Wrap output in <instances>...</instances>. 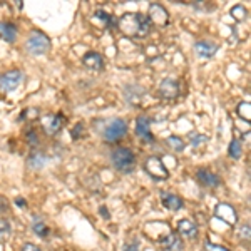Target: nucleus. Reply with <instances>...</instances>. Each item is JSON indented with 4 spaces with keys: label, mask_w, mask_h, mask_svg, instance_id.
Masks as SVG:
<instances>
[{
    "label": "nucleus",
    "mask_w": 251,
    "mask_h": 251,
    "mask_svg": "<svg viewBox=\"0 0 251 251\" xmlns=\"http://www.w3.org/2000/svg\"><path fill=\"white\" fill-rule=\"evenodd\" d=\"M166 144L169 146V149H173V151H176V152H181V151H184V141L181 139L179 136H169L168 139H166Z\"/></svg>",
    "instance_id": "nucleus-20"
},
{
    "label": "nucleus",
    "mask_w": 251,
    "mask_h": 251,
    "mask_svg": "<svg viewBox=\"0 0 251 251\" xmlns=\"http://www.w3.org/2000/svg\"><path fill=\"white\" fill-rule=\"evenodd\" d=\"M27 143H29L30 146H37V143H39V137H37V134H35V131L27 132Z\"/></svg>",
    "instance_id": "nucleus-30"
},
{
    "label": "nucleus",
    "mask_w": 251,
    "mask_h": 251,
    "mask_svg": "<svg viewBox=\"0 0 251 251\" xmlns=\"http://www.w3.org/2000/svg\"><path fill=\"white\" fill-rule=\"evenodd\" d=\"M196 179H198V183L201 186H204V188H218V186L221 184L220 176L211 173L209 169H198Z\"/></svg>",
    "instance_id": "nucleus-11"
},
{
    "label": "nucleus",
    "mask_w": 251,
    "mask_h": 251,
    "mask_svg": "<svg viewBox=\"0 0 251 251\" xmlns=\"http://www.w3.org/2000/svg\"><path fill=\"white\" fill-rule=\"evenodd\" d=\"M204 251H229L228 248H225V246L221 245H214L211 241H206L204 243Z\"/></svg>",
    "instance_id": "nucleus-28"
},
{
    "label": "nucleus",
    "mask_w": 251,
    "mask_h": 251,
    "mask_svg": "<svg viewBox=\"0 0 251 251\" xmlns=\"http://www.w3.org/2000/svg\"><path fill=\"white\" fill-rule=\"evenodd\" d=\"M0 37L5 40V42L14 44L15 39H17V29H15L14 24H10V22H0Z\"/></svg>",
    "instance_id": "nucleus-18"
},
{
    "label": "nucleus",
    "mask_w": 251,
    "mask_h": 251,
    "mask_svg": "<svg viewBox=\"0 0 251 251\" xmlns=\"http://www.w3.org/2000/svg\"><path fill=\"white\" fill-rule=\"evenodd\" d=\"M112 164L117 171L121 173H131L134 169V164H136V157H134V152L127 148H117L114 149L112 152Z\"/></svg>",
    "instance_id": "nucleus-2"
},
{
    "label": "nucleus",
    "mask_w": 251,
    "mask_h": 251,
    "mask_svg": "<svg viewBox=\"0 0 251 251\" xmlns=\"http://www.w3.org/2000/svg\"><path fill=\"white\" fill-rule=\"evenodd\" d=\"M161 201H163V206L168 208L169 211H179L183 208V200L176 194L171 193H161Z\"/></svg>",
    "instance_id": "nucleus-17"
},
{
    "label": "nucleus",
    "mask_w": 251,
    "mask_h": 251,
    "mask_svg": "<svg viewBox=\"0 0 251 251\" xmlns=\"http://www.w3.org/2000/svg\"><path fill=\"white\" fill-rule=\"evenodd\" d=\"M119 30L127 37H144L151 30V20L143 14H124L117 22Z\"/></svg>",
    "instance_id": "nucleus-1"
},
{
    "label": "nucleus",
    "mask_w": 251,
    "mask_h": 251,
    "mask_svg": "<svg viewBox=\"0 0 251 251\" xmlns=\"http://www.w3.org/2000/svg\"><path fill=\"white\" fill-rule=\"evenodd\" d=\"M191 143L193 146H196V148H200L201 144H206V141H208V137H206L204 134H191Z\"/></svg>",
    "instance_id": "nucleus-27"
},
{
    "label": "nucleus",
    "mask_w": 251,
    "mask_h": 251,
    "mask_svg": "<svg viewBox=\"0 0 251 251\" xmlns=\"http://www.w3.org/2000/svg\"><path fill=\"white\" fill-rule=\"evenodd\" d=\"M46 156L42 154V152L40 151H34L30 154V157H29V161H27V163H29V166L32 169H42L44 166H46Z\"/></svg>",
    "instance_id": "nucleus-19"
},
{
    "label": "nucleus",
    "mask_w": 251,
    "mask_h": 251,
    "mask_svg": "<svg viewBox=\"0 0 251 251\" xmlns=\"http://www.w3.org/2000/svg\"><path fill=\"white\" fill-rule=\"evenodd\" d=\"M25 47L32 55H44L50 50V39H49L46 34H42V32L35 30L29 35V39H27V42H25Z\"/></svg>",
    "instance_id": "nucleus-3"
},
{
    "label": "nucleus",
    "mask_w": 251,
    "mask_h": 251,
    "mask_svg": "<svg viewBox=\"0 0 251 251\" xmlns=\"http://www.w3.org/2000/svg\"><path fill=\"white\" fill-rule=\"evenodd\" d=\"M99 211H100V214H102V218H106V220H109V218H111V216H109V213H107V209L104 208V206H100Z\"/></svg>",
    "instance_id": "nucleus-34"
},
{
    "label": "nucleus",
    "mask_w": 251,
    "mask_h": 251,
    "mask_svg": "<svg viewBox=\"0 0 251 251\" xmlns=\"http://www.w3.org/2000/svg\"><path fill=\"white\" fill-rule=\"evenodd\" d=\"M10 234H12V226H10L9 220H3V218H0V243L9 240Z\"/></svg>",
    "instance_id": "nucleus-23"
},
{
    "label": "nucleus",
    "mask_w": 251,
    "mask_h": 251,
    "mask_svg": "<svg viewBox=\"0 0 251 251\" xmlns=\"http://www.w3.org/2000/svg\"><path fill=\"white\" fill-rule=\"evenodd\" d=\"M124 251H141V250H139V246L134 245V243H129V245L124 246Z\"/></svg>",
    "instance_id": "nucleus-33"
},
{
    "label": "nucleus",
    "mask_w": 251,
    "mask_h": 251,
    "mask_svg": "<svg viewBox=\"0 0 251 251\" xmlns=\"http://www.w3.org/2000/svg\"><path fill=\"white\" fill-rule=\"evenodd\" d=\"M148 19L151 20V24H156V25H159V27H163L169 22L168 10H166L163 5H159V3H151V5H149Z\"/></svg>",
    "instance_id": "nucleus-10"
},
{
    "label": "nucleus",
    "mask_w": 251,
    "mask_h": 251,
    "mask_svg": "<svg viewBox=\"0 0 251 251\" xmlns=\"http://www.w3.org/2000/svg\"><path fill=\"white\" fill-rule=\"evenodd\" d=\"M251 104L248 102V100H243V102L238 104V109H236V112H238V116L241 117V119H245L246 123H250L251 121Z\"/></svg>",
    "instance_id": "nucleus-22"
},
{
    "label": "nucleus",
    "mask_w": 251,
    "mask_h": 251,
    "mask_svg": "<svg viewBox=\"0 0 251 251\" xmlns=\"http://www.w3.org/2000/svg\"><path fill=\"white\" fill-rule=\"evenodd\" d=\"M177 233L183 234L186 238H191V240H196L198 238V226L196 223L191 220H181L177 223Z\"/></svg>",
    "instance_id": "nucleus-16"
},
{
    "label": "nucleus",
    "mask_w": 251,
    "mask_h": 251,
    "mask_svg": "<svg viewBox=\"0 0 251 251\" xmlns=\"http://www.w3.org/2000/svg\"><path fill=\"white\" fill-rule=\"evenodd\" d=\"M82 62H84V66L87 69H91V71H102L104 69L102 55L97 54V52H87L82 57Z\"/></svg>",
    "instance_id": "nucleus-15"
},
{
    "label": "nucleus",
    "mask_w": 251,
    "mask_h": 251,
    "mask_svg": "<svg viewBox=\"0 0 251 251\" xmlns=\"http://www.w3.org/2000/svg\"><path fill=\"white\" fill-rule=\"evenodd\" d=\"M22 251H42V250H40L37 245H34V243H25V245L22 246Z\"/></svg>",
    "instance_id": "nucleus-32"
},
{
    "label": "nucleus",
    "mask_w": 251,
    "mask_h": 251,
    "mask_svg": "<svg viewBox=\"0 0 251 251\" xmlns=\"http://www.w3.org/2000/svg\"><path fill=\"white\" fill-rule=\"evenodd\" d=\"M214 216L218 218V220L225 221L226 225H231L234 226L238 223V213L236 209L233 208L231 204L228 203H220L214 208Z\"/></svg>",
    "instance_id": "nucleus-8"
},
{
    "label": "nucleus",
    "mask_w": 251,
    "mask_h": 251,
    "mask_svg": "<svg viewBox=\"0 0 251 251\" xmlns=\"http://www.w3.org/2000/svg\"><path fill=\"white\" fill-rule=\"evenodd\" d=\"M126 132H127V124H126V121L114 119L106 126L102 136H104V141H107V143H117V141H121L126 136Z\"/></svg>",
    "instance_id": "nucleus-5"
},
{
    "label": "nucleus",
    "mask_w": 251,
    "mask_h": 251,
    "mask_svg": "<svg viewBox=\"0 0 251 251\" xmlns=\"http://www.w3.org/2000/svg\"><path fill=\"white\" fill-rule=\"evenodd\" d=\"M144 171L156 181H164L169 177V171L166 169L163 159L159 156H149L144 163Z\"/></svg>",
    "instance_id": "nucleus-4"
},
{
    "label": "nucleus",
    "mask_w": 251,
    "mask_h": 251,
    "mask_svg": "<svg viewBox=\"0 0 251 251\" xmlns=\"http://www.w3.org/2000/svg\"><path fill=\"white\" fill-rule=\"evenodd\" d=\"M15 204L20 206V208H25V200H22V198H19V200H15Z\"/></svg>",
    "instance_id": "nucleus-35"
},
{
    "label": "nucleus",
    "mask_w": 251,
    "mask_h": 251,
    "mask_svg": "<svg viewBox=\"0 0 251 251\" xmlns=\"http://www.w3.org/2000/svg\"><path fill=\"white\" fill-rule=\"evenodd\" d=\"M157 94L161 99H176L179 96V82L176 79H163L157 87Z\"/></svg>",
    "instance_id": "nucleus-7"
},
{
    "label": "nucleus",
    "mask_w": 251,
    "mask_h": 251,
    "mask_svg": "<svg viewBox=\"0 0 251 251\" xmlns=\"http://www.w3.org/2000/svg\"><path fill=\"white\" fill-rule=\"evenodd\" d=\"M44 129L47 131V134H50V136H54V134H57V132L62 129V126H64V117L62 116H57V114H50V116H47V117H44Z\"/></svg>",
    "instance_id": "nucleus-14"
},
{
    "label": "nucleus",
    "mask_w": 251,
    "mask_h": 251,
    "mask_svg": "<svg viewBox=\"0 0 251 251\" xmlns=\"http://www.w3.org/2000/svg\"><path fill=\"white\" fill-rule=\"evenodd\" d=\"M136 134L146 143L154 141V136L151 132V119L148 116H139L136 119Z\"/></svg>",
    "instance_id": "nucleus-9"
},
{
    "label": "nucleus",
    "mask_w": 251,
    "mask_h": 251,
    "mask_svg": "<svg viewBox=\"0 0 251 251\" xmlns=\"http://www.w3.org/2000/svg\"><path fill=\"white\" fill-rule=\"evenodd\" d=\"M240 240L241 241H246V243L250 241V225H248V223L241 226V229H240Z\"/></svg>",
    "instance_id": "nucleus-29"
},
{
    "label": "nucleus",
    "mask_w": 251,
    "mask_h": 251,
    "mask_svg": "<svg viewBox=\"0 0 251 251\" xmlns=\"http://www.w3.org/2000/svg\"><path fill=\"white\" fill-rule=\"evenodd\" d=\"M231 15L238 20V22H241V20L246 19V15H248V10H246L243 5H236V7H233V9H231Z\"/></svg>",
    "instance_id": "nucleus-26"
},
{
    "label": "nucleus",
    "mask_w": 251,
    "mask_h": 251,
    "mask_svg": "<svg viewBox=\"0 0 251 251\" xmlns=\"http://www.w3.org/2000/svg\"><path fill=\"white\" fill-rule=\"evenodd\" d=\"M5 211H9V201L5 196H0V214H3Z\"/></svg>",
    "instance_id": "nucleus-31"
},
{
    "label": "nucleus",
    "mask_w": 251,
    "mask_h": 251,
    "mask_svg": "<svg viewBox=\"0 0 251 251\" xmlns=\"http://www.w3.org/2000/svg\"><path fill=\"white\" fill-rule=\"evenodd\" d=\"M32 229H34V233L37 234L39 238H46L49 234V226L44 225V221H35L34 225H32Z\"/></svg>",
    "instance_id": "nucleus-25"
},
{
    "label": "nucleus",
    "mask_w": 251,
    "mask_h": 251,
    "mask_svg": "<svg viewBox=\"0 0 251 251\" xmlns=\"http://www.w3.org/2000/svg\"><path fill=\"white\" fill-rule=\"evenodd\" d=\"M22 79H24V74H22V71H19V69L5 72V74L0 77V89H2L3 92L15 91V89L20 86Z\"/></svg>",
    "instance_id": "nucleus-6"
},
{
    "label": "nucleus",
    "mask_w": 251,
    "mask_h": 251,
    "mask_svg": "<svg viewBox=\"0 0 251 251\" xmlns=\"http://www.w3.org/2000/svg\"><path fill=\"white\" fill-rule=\"evenodd\" d=\"M94 20H96V22H100L104 27H106V29L112 25V15L106 14L104 10H97L94 14Z\"/></svg>",
    "instance_id": "nucleus-24"
},
{
    "label": "nucleus",
    "mask_w": 251,
    "mask_h": 251,
    "mask_svg": "<svg viewBox=\"0 0 251 251\" xmlns=\"http://www.w3.org/2000/svg\"><path fill=\"white\" fill-rule=\"evenodd\" d=\"M228 154L233 157V159H240L243 154V144L240 139H233L229 143V149H228Z\"/></svg>",
    "instance_id": "nucleus-21"
},
{
    "label": "nucleus",
    "mask_w": 251,
    "mask_h": 251,
    "mask_svg": "<svg viewBox=\"0 0 251 251\" xmlns=\"http://www.w3.org/2000/svg\"><path fill=\"white\" fill-rule=\"evenodd\" d=\"M218 49H220V46L213 40H198L196 46H194V50L201 59H211L218 52Z\"/></svg>",
    "instance_id": "nucleus-12"
},
{
    "label": "nucleus",
    "mask_w": 251,
    "mask_h": 251,
    "mask_svg": "<svg viewBox=\"0 0 251 251\" xmlns=\"http://www.w3.org/2000/svg\"><path fill=\"white\" fill-rule=\"evenodd\" d=\"M164 251H183V240L177 233H168L159 241Z\"/></svg>",
    "instance_id": "nucleus-13"
}]
</instances>
